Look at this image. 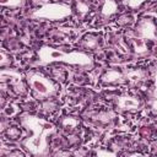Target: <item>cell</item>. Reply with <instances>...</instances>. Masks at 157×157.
<instances>
[{
  "mask_svg": "<svg viewBox=\"0 0 157 157\" xmlns=\"http://www.w3.org/2000/svg\"><path fill=\"white\" fill-rule=\"evenodd\" d=\"M20 125L26 130L27 135L21 141L22 147L33 156H47L50 152V142L56 134L53 123L43 117L23 113L18 117Z\"/></svg>",
  "mask_w": 157,
  "mask_h": 157,
  "instance_id": "obj_1",
  "label": "cell"
},
{
  "mask_svg": "<svg viewBox=\"0 0 157 157\" xmlns=\"http://www.w3.org/2000/svg\"><path fill=\"white\" fill-rule=\"evenodd\" d=\"M26 83L34 99L47 101L53 99L59 94L60 86L52 77L39 70H29L26 72Z\"/></svg>",
  "mask_w": 157,
  "mask_h": 157,
  "instance_id": "obj_3",
  "label": "cell"
},
{
  "mask_svg": "<svg viewBox=\"0 0 157 157\" xmlns=\"http://www.w3.org/2000/svg\"><path fill=\"white\" fill-rule=\"evenodd\" d=\"M102 43H103V38L101 34L90 32V33L83 34L80 38L78 47L81 49H83L85 52H94L102 47Z\"/></svg>",
  "mask_w": 157,
  "mask_h": 157,
  "instance_id": "obj_9",
  "label": "cell"
},
{
  "mask_svg": "<svg viewBox=\"0 0 157 157\" xmlns=\"http://www.w3.org/2000/svg\"><path fill=\"white\" fill-rule=\"evenodd\" d=\"M25 4H26V0H0V7L10 9V10L23 7Z\"/></svg>",
  "mask_w": 157,
  "mask_h": 157,
  "instance_id": "obj_15",
  "label": "cell"
},
{
  "mask_svg": "<svg viewBox=\"0 0 157 157\" xmlns=\"http://www.w3.org/2000/svg\"><path fill=\"white\" fill-rule=\"evenodd\" d=\"M72 13V6L66 2H47L32 9L28 16L34 21L58 22L70 18Z\"/></svg>",
  "mask_w": 157,
  "mask_h": 157,
  "instance_id": "obj_4",
  "label": "cell"
},
{
  "mask_svg": "<svg viewBox=\"0 0 157 157\" xmlns=\"http://www.w3.org/2000/svg\"><path fill=\"white\" fill-rule=\"evenodd\" d=\"M135 38L141 40H151L155 42L156 39V23L150 17H142L136 22L134 28Z\"/></svg>",
  "mask_w": 157,
  "mask_h": 157,
  "instance_id": "obj_7",
  "label": "cell"
},
{
  "mask_svg": "<svg viewBox=\"0 0 157 157\" xmlns=\"http://www.w3.org/2000/svg\"><path fill=\"white\" fill-rule=\"evenodd\" d=\"M118 10H119V6L115 0H103L99 7V13H98L99 20L108 21L109 18H112L118 13Z\"/></svg>",
  "mask_w": 157,
  "mask_h": 157,
  "instance_id": "obj_11",
  "label": "cell"
},
{
  "mask_svg": "<svg viewBox=\"0 0 157 157\" xmlns=\"http://www.w3.org/2000/svg\"><path fill=\"white\" fill-rule=\"evenodd\" d=\"M72 10L76 11V13L80 17H86L91 12V6L86 0H76L75 6L72 7Z\"/></svg>",
  "mask_w": 157,
  "mask_h": 157,
  "instance_id": "obj_13",
  "label": "cell"
},
{
  "mask_svg": "<svg viewBox=\"0 0 157 157\" xmlns=\"http://www.w3.org/2000/svg\"><path fill=\"white\" fill-rule=\"evenodd\" d=\"M43 102H44V104H43L44 109H45L47 112H49V113H53V112L58 108L56 103H55V102H53L52 99H47V101H43Z\"/></svg>",
  "mask_w": 157,
  "mask_h": 157,
  "instance_id": "obj_19",
  "label": "cell"
},
{
  "mask_svg": "<svg viewBox=\"0 0 157 157\" xmlns=\"http://www.w3.org/2000/svg\"><path fill=\"white\" fill-rule=\"evenodd\" d=\"M9 126V119L5 115H0V134H2Z\"/></svg>",
  "mask_w": 157,
  "mask_h": 157,
  "instance_id": "obj_20",
  "label": "cell"
},
{
  "mask_svg": "<svg viewBox=\"0 0 157 157\" xmlns=\"http://www.w3.org/2000/svg\"><path fill=\"white\" fill-rule=\"evenodd\" d=\"M117 23L120 27H126L132 23V16L130 13H121L117 17Z\"/></svg>",
  "mask_w": 157,
  "mask_h": 157,
  "instance_id": "obj_16",
  "label": "cell"
},
{
  "mask_svg": "<svg viewBox=\"0 0 157 157\" xmlns=\"http://www.w3.org/2000/svg\"><path fill=\"white\" fill-rule=\"evenodd\" d=\"M113 103L115 109L123 113H136L144 108V101L139 96L130 93H119L114 97Z\"/></svg>",
  "mask_w": 157,
  "mask_h": 157,
  "instance_id": "obj_6",
  "label": "cell"
},
{
  "mask_svg": "<svg viewBox=\"0 0 157 157\" xmlns=\"http://www.w3.org/2000/svg\"><path fill=\"white\" fill-rule=\"evenodd\" d=\"M36 60L38 65L65 64L83 70H91L94 66V59L88 52L48 44L37 49Z\"/></svg>",
  "mask_w": 157,
  "mask_h": 157,
  "instance_id": "obj_2",
  "label": "cell"
},
{
  "mask_svg": "<svg viewBox=\"0 0 157 157\" xmlns=\"http://www.w3.org/2000/svg\"><path fill=\"white\" fill-rule=\"evenodd\" d=\"M0 85H6L16 96H26L27 83L22 74L13 67H0Z\"/></svg>",
  "mask_w": 157,
  "mask_h": 157,
  "instance_id": "obj_5",
  "label": "cell"
},
{
  "mask_svg": "<svg viewBox=\"0 0 157 157\" xmlns=\"http://www.w3.org/2000/svg\"><path fill=\"white\" fill-rule=\"evenodd\" d=\"M4 134H5L6 139H9V140H11V141H16V140H18V139L21 137L22 130H21L18 126H16V125H12V126L9 125V126L6 128V130L4 131Z\"/></svg>",
  "mask_w": 157,
  "mask_h": 157,
  "instance_id": "obj_14",
  "label": "cell"
},
{
  "mask_svg": "<svg viewBox=\"0 0 157 157\" xmlns=\"http://www.w3.org/2000/svg\"><path fill=\"white\" fill-rule=\"evenodd\" d=\"M59 125L61 128V130H64L65 132L67 134H72L75 132L78 126H80V120L76 118V117H72V115H65L60 119L59 121Z\"/></svg>",
  "mask_w": 157,
  "mask_h": 157,
  "instance_id": "obj_12",
  "label": "cell"
},
{
  "mask_svg": "<svg viewBox=\"0 0 157 157\" xmlns=\"http://www.w3.org/2000/svg\"><path fill=\"white\" fill-rule=\"evenodd\" d=\"M147 0H126V6L130 10H139Z\"/></svg>",
  "mask_w": 157,
  "mask_h": 157,
  "instance_id": "obj_18",
  "label": "cell"
},
{
  "mask_svg": "<svg viewBox=\"0 0 157 157\" xmlns=\"http://www.w3.org/2000/svg\"><path fill=\"white\" fill-rule=\"evenodd\" d=\"M125 74V82H128L131 86H137L141 85L146 78H147V72L142 67H130Z\"/></svg>",
  "mask_w": 157,
  "mask_h": 157,
  "instance_id": "obj_10",
  "label": "cell"
},
{
  "mask_svg": "<svg viewBox=\"0 0 157 157\" xmlns=\"http://www.w3.org/2000/svg\"><path fill=\"white\" fill-rule=\"evenodd\" d=\"M99 81L103 86H115L125 83V74L119 67L107 69L99 77Z\"/></svg>",
  "mask_w": 157,
  "mask_h": 157,
  "instance_id": "obj_8",
  "label": "cell"
},
{
  "mask_svg": "<svg viewBox=\"0 0 157 157\" xmlns=\"http://www.w3.org/2000/svg\"><path fill=\"white\" fill-rule=\"evenodd\" d=\"M6 103H7V99H6V96L0 91V109L5 108L6 107Z\"/></svg>",
  "mask_w": 157,
  "mask_h": 157,
  "instance_id": "obj_21",
  "label": "cell"
},
{
  "mask_svg": "<svg viewBox=\"0 0 157 157\" xmlns=\"http://www.w3.org/2000/svg\"><path fill=\"white\" fill-rule=\"evenodd\" d=\"M12 63H13L12 56H11L9 53H6L5 50H1V49H0V67L10 66Z\"/></svg>",
  "mask_w": 157,
  "mask_h": 157,
  "instance_id": "obj_17",
  "label": "cell"
}]
</instances>
